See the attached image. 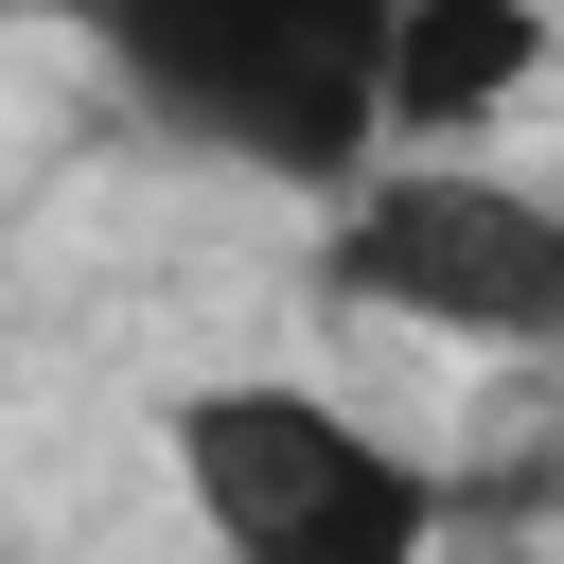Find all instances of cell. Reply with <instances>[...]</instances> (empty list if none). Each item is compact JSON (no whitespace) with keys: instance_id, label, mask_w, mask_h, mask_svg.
I'll return each mask as SVG.
<instances>
[{"instance_id":"obj_3","label":"cell","mask_w":564,"mask_h":564,"mask_svg":"<svg viewBox=\"0 0 564 564\" xmlns=\"http://www.w3.org/2000/svg\"><path fill=\"white\" fill-rule=\"evenodd\" d=\"M317 282L441 352H564V194H529L458 141H370L317 194Z\"/></svg>"},{"instance_id":"obj_5","label":"cell","mask_w":564,"mask_h":564,"mask_svg":"<svg viewBox=\"0 0 564 564\" xmlns=\"http://www.w3.org/2000/svg\"><path fill=\"white\" fill-rule=\"evenodd\" d=\"M0 564H35V546H0Z\"/></svg>"},{"instance_id":"obj_1","label":"cell","mask_w":564,"mask_h":564,"mask_svg":"<svg viewBox=\"0 0 564 564\" xmlns=\"http://www.w3.org/2000/svg\"><path fill=\"white\" fill-rule=\"evenodd\" d=\"M70 35L176 159L300 212L388 141V0H70Z\"/></svg>"},{"instance_id":"obj_2","label":"cell","mask_w":564,"mask_h":564,"mask_svg":"<svg viewBox=\"0 0 564 564\" xmlns=\"http://www.w3.org/2000/svg\"><path fill=\"white\" fill-rule=\"evenodd\" d=\"M159 458H176V511H194L212 564H441V529H458L441 458H405L370 405H335L300 370L176 388Z\"/></svg>"},{"instance_id":"obj_4","label":"cell","mask_w":564,"mask_h":564,"mask_svg":"<svg viewBox=\"0 0 564 564\" xmlns=\"http://www.w3.org/2000/svg\"><path fill=\"white\" fill-rule=\"evenodd\" d=\"M546 70V0H388V141H476Z\"/></svg>"}]
</instances>
